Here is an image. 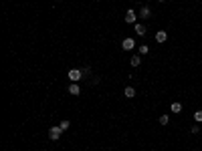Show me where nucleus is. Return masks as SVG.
Segmentation results:
<instances>
[{
	"label": "nucleus",
	"mask_w": 202,
	"mask_h": 151,
	"mask_svg": "<svg viewBox=\"0 0 202 151\" xmlns=\"http://www.w3.org/2000/svg\"><path fill=\"white\" fill-rule=\"evenodd\" d=\"M61 133H63V129H61L59 125H55V127H51V129H49V139H51V141H59V139H61Z\"/></svg>",
	"instance_id": "1"
},
{
	"label": "nucleus",
	"mask_w": 202,
	"mask_h": 151,
	"mask_svg": "<svg viewBox=\"0 0 202 151\" xmlns=\"http://www.w3.org/2000/svg\"><path fill=\"white\" fill-rule=\"evenodd\" d=\"M67 77H69L71 81H73V83H77V81H79L81 77H83V71H79V69H71Z\"/></svg>",
	"instance_id": "2"
},
{
	"label": "nucleus",
	"mask_w": 202,
	"mask_h": 151,
	"mask_svg": "<svg viewBox=\"0 0 202 151\" xmlns=\"http://www.w3.org/2000/svg\"><path fill=\"white\" fill-rule=\"evenodd\" d=\"M134 46H135L134 39H125V40H123V42H121V48H123V51H131Z\"/></svg>",
	"instance_id": "3"
},
{
	"label": "nucleus",
	"mask_w": 202,
	"mask_h": 151,
	"mask_svg": "<svg viewBox=\"0 0 202 151\" xmlns=\"http://www.w3.org/2000/svg\"><path fill=\"white\" fill-rule=\"evenodd\" d=\"M135 16H137V14H135L134 10H128V12H125V22H128V24H134Z\"/></svg>",
	"instance_id": "4"
},
{
	"label": "nucleus",
	"mask_w": 202,
	"mask_h": 151,
	"mask_svg": "<svg viewBox=\"0 0 202 151\" xmlns=\"http://www.w3.org/2000/svg\"><path fill=\"white\" fill-rule=\"evenodd\" d=\"M166 39H168V34L164 32V30H158V32H156V40H158V42H166Z\"/></svg>",
	"instance_id": "5"
},
{
	"label": "nucleus",
	"mask_w": 202,
	"mask_h": 151,
	"mask_svg": "<svg viewBox=\"0 0 202 151\" xmlns=\"http://www.w3.org/2000/svg\"><path fill=\"white\" fill-rule=\"evenodd\" d=\"M69 93H71V95H75V97H77V95H81V89H79V85H77V83H73V85L69 87Z\"/></svg>",
	"instance_id": "6"
},
{
	"label": "nucleus",
	"mask_w": 202,
	"mask_h": 151,
	"mask_svg": "<svg viewBox=\"0 0 202 151\" xmlns=\"http://www.w3.org/2000/svg\"><path fill=\"white\" fill-rule=\"evenodd\" d=\"M123 95H125L128 99H134V97H135V89H134V87H125V91H123Z\"/></svg>",
	"instance_id": "7"
},
{
	"label": "nucleus",
	"mask_w": 202,
	"mask_h": 151,
	"mask_svg": "<svg viewBox=\"0 0 202 151\" xmlns=\"http://www.w3.org/2000/svg\"><path fill=\"white\" fill-rule=\"evenodd\" d=\"M134 30H135V34H140V36H144V34H146V26H144V24H135Z\"/></svg>",
	"instance_id": "8"
},
{
	"label": "nucleus",
	"mask_w": 202,
	"mask_h": 151,
	"mask_svg": "<svg viewBox=\"0 0 202 151\" xmlns=\"http://www.w3.org/2000/svg\"><path fill=\"white\" fill-rule=\"evenodd\" d=\"M140 14H141V18H150V16H152V10H150L148 6H144L140 10Z\"/></svg>",
	"instance_id": "9"
},
{
	"label": "nucleus",
	"mask_w": 202,
	"mask_h": 151,
	"mask_svg": "<svg viewBox=\"0 0 202 151\" xmlns=\"http://www.w3.org/2000/svg\"><path fill=\"white\" fill-rule=\"evenodd\" d=\"M129 63H131V66H140L141 59H140V57H131V59H129Z\"/></svg>",
	"instance_id": "10"
},
{
	"label": "nucleus",
	"mask_w": 202,
	"mask_h": 151,
	"mask_svg": "<svg viewBox=\"0 0 202 151\" xmlns=\"http://www.w3.org/2000/svg\"><path fill=\"white\" fill-rule=\"evenodd\" d=\"M170 109H172L174 113H180L182 111V105H180V103H172V107H170Z\"/></svg>",
	"instance_id": "11"
},
{
	"label": "nucleus",
	"mask_w": 202,
	"mask_h": 151,
	"mask_svg": "<svg viewBox=\"0 0 202 151\" xmlns=\"http://www.w3.org/2000/svg\"><path fill=\"white\" fill-rule=\"evenodd\" d=\"M61 129H63V131H67L69 127H71V121H61V125H59Z\"/></svg>",
	"instance_id": "12"
},
{
	"label": "nucleus",
	"mask_w": 202,
	"mask_h": 151,
	"mask_svg": "<svg viewBox=\"0 0 202 151\" xmlns=\"http://www.w3.org/2000/svg\"><path fill=\"white\" fill-rule=\"evenodd\" d=\"M148 53H150V48H148L146 45H141V46H140V54H148Z\"/></svg>",
	"instance_id": "13"
},
{
	"label": "nucleus",
	"mask_w": 202,
	"mask_h": 151,
	"mask_svg": "<svg viewBox=\"0 0 202 151\" xmlns=\"http://www.w3.org/2000/svg\"><path fill=\"white\" fill-rule=\"evenodd\" d=\"M168 121H170L168 115H162V117H160V125H168Z\"/></svg>",
	"instance_id": "14"
},
{
	"label": "nucleus",
	"mask_w": 202,
	"mask_h": 151,
	"mask_svg": "<svg viewBox=\"0 0 202 151\" xmlns=\"http://www.w3.org/2000/svg\"><path fill=\"white\" fill-rule=\"evenodd\" d=\"M194 119L198 121V123H202V111H196L194 113Z\"/></svg>",
	"instance_id": "15"
},
{
	"label": "nucleus",
	"mask_w": 202,
	"mask_h": 151,
	"mask_svg": "<svg viewBox=\"0 0 202 151\" xmlns=\"http://www.w3.org/2000/svg\"><path fill=\"white\" fill-rule=\"evenodd\" d=\"M158 2H164V0H158Z\"/></svg>",
	"instance_id": "16"
}]
</instances>
